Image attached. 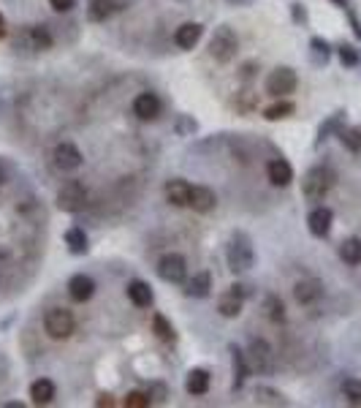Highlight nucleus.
I'll use <instances>...</instances> for the list:
<instances>
[{
    "instance_id": "obj_1",
    "label": "nucleus",
    "mask_w": 361,
    "mask_h": 408,
    "mask_svg": "<svg viewBox=\"0 0 361 408\" xmlns=\"http://www.w3.org/2000/svg\"><path fill=\"white\" fill-rule=\"evenodd\" d=\"M226 259L231 272H247L256 264V251H253V242H250V237L245 231H234L231 234Z\"/></svg>"
},
{
    "instance_id": "obj_2",
    "label": "nucleus",
    "mask_w": 361,
    "mask_h": 408,
    "mask_svg": "<svg viewBox=\"0 0 361 408\" xmlns=\"http://www.w3.org/2000/svg\"><path fill=\"white\" fill-rule=\"evenodd\" d=\"M331 185H334V172H331L329 166L318 164V166H313V169L305 175V180H302V193H305L310 202H320V199L331 191Z\"/></svg>"
},
{
    "instance_id": "obj_3",
    "label": "nucleus",
    "mask_w": 361,
    "mask_h": 408,
    "mask_svg": "<svg viewBox=\"0 0 361 408\" xmlns=\"http://www.w3.org/2000/svg\"><path fill=\"white\" fill-rule=\"evenodd\" d=\"M236 49H239V39H236L234 28H228V25L215 28V33L209 39V55L218 63H231L236 57Z\"/></svg>"
},
{
    "instance_id": "obj_4",
    "label": "nucleus",
    "mask_w": 361,
    "mask_h": 408,
    "mask_svg": "<svg viewBox=\"0 0 361 408\" xmlns=\"http://www.w3.org/2000/svg\"><path fill=\"white\" fill-rule=\"evenodd\" d=\"M44 329L49 338H54V340H65V338L74 335V329H76V318H74V313H71L68 308H49L44 316Z\"/></svg>"
},
{
    "instance_id": "obj_5",
    "label": "nucleus",
    "mask_w": 361,
    "mask_h": 408,
    "mask_svg": "<svg viewBox=\"0 0 361 408\" xmlns=\"http://www.w3.org/2000/svg\"><path fill=\"white\" fill-rule=\"evenodd\" d=\"M87 202V188L79 180H65L57 191V207L63 213H79Z\"/></svg>"
},
{
    "instance_id": "obj_6",
    "label": "nucleus",
    "mask_w": 361,
    "mask_h": 408,
    "mask_svg": "<svg viewBox=\"0 0 361 408\" xmlns=\"http://www.w3.org/2000/svg\"><path fill=\"white\" fill-rule=\"evenodd\" d=\"M17 46H22L28 52H44V49L52 46V33H49L46 25H28V28L19 30Z\"/></svg>"
},
{
    "instance_id": "obj_7",
    "label": "nucleus",
    "mask_w": 361,
    "mask_h": 408,
    "mask_svg": "<svg viewBox=\"0 0 361 408\" xmlns=\"http://www.w3.org/2000/svg\"><path fill=\"white\" fill-rule=\"evenodd\" d=\"M296 82H299L296 79V71L288 68V66H280V68H274L269 77H267V93L282 98V95L296 90Z\"/></svg>"
},
{
    "instance_id": "obj_8",
    "label": "nucleus",
    "mask_w": 361,
    "mask_h": 408,
    "mask_svg": "<svg viewBox=\"0 0 361 408\" xmlns=\"http://www.w3.org/2000/svg\"><path fill=\"white\" fill-rule=\"evenodd\" d=\"M52 164H54V169H60V172H76V169L82 166V153H79L76 144L60 142V144L54 147V153H52Z\"/></svg>"
},
{
    "instance_id": "obj_9",
    "label": "nucleus",
    "mask_w": 361,
    "mask_h": 408,
    "mask_svg": "<svg viewBox=\"0 0 361 408\" xmlns=\"http://www.w3.org/2000/svg\"><path fill=\"white\" fill-rule=\"evenodd\" d=\"M247 362L253 370L258 373H271L274 367V354H271V346L261 338H253L250 340V351H247Z\"/></svg>"
},
{
    "instance_id": "obj_10",
    "label": "nucleus",
    "mask_w": 361,
    "mask_h": 408,
    "mask_svg": "<svg viewBox=\"0 0 361 408\" xmlns=\"http://www.w3.org/2000/svg\"><path fill=\"white\" fill-rule=\"evenodd\" d=\"M158 275L166 280V283H182L185 275H187V264L180 253H166L161 262H158Z\"/></svg>"
},
{
    "instance_id": "obj_11",
    "label": "nucleus",
    "mask_w": 361,
    "mask_h": 408,
    "mask_svg": "<svg viewBox=\"0 0 361 408\" xmlns=\"http://www.w3.org/2000/svg\"><path fill=\"white\" fill-rule=\"evenodd\" d=\"M128 3H131V0H90L87 17H90V22H106V19L114 17L117 11L128 8Z\"/></svg>"
},
{
    "instance_id": "obj_12",
    "label": "nucleus",
    "mask_w": 361,
    "mask_h": 408,
    "mask_svg": "<svg viewBox=\"0 0 361 408\" xmlns=\"http://www.w3.org/2000/svg\"><path fill=\"white\" fill-rule=\"evenodd\" d=\"M215 204H218V196H215L212 188H207V185H190V202H187V207H193L196 213H212Z\"/></svg>"
},
{
    "instance_id": "obj_13",
    "label": "nucleus",
    "mask_w": 361,
    "mask_h": 408,
    "mask_svg": "<svg viewBox=\"0 0 361 408\" xmlns=\"http://www.w3.org/2000/svg\"><path fill=\"white\" fill-rule=\"evenodd\" d=\"M320 294H323V286L316 278H305V280H299L293 286V297H296L299 305H316L320 300Z\"/></svg>"
},
{
    "instance_id": "obj_14",
    "label": "nucleus",
    "mask_w": 361,
    "mask_h": 408,
    "mask_svg": "<svg viewBox=\"0 0 361 408\" xmlns=\"http://www.w3.org/2000/svg\"><path fill=\"white\" fill-rule=\"evenodd\" d=\"M134 115L138 120H155L161 115V98L155 93H141L134 101Z\"/></svg>"
},
{
    "instance_id": "obj_15",
    "label": "nucleus",
    "mask_w": 361,
    "mask_h": 408,
    "mask_svg": "<svg viewBox=\"0 0 361 408\" xmlns=\"http://www.w3.org/2000/svg\"><path fill=\"white\" fill-rule=\"evenodd\" d=\"M331 224H334V213L329 207H316L310 215H307V226H310V234L313 237H326L331 231Z\"/></svg>"
},
{
    "instance_id": "obj_16",
    "label": "nucleus",
    "mask_w": 361,
    "mask_h": 408,
    "mask_svg": "<svg viewBox=\"0 0 361 408\" xmlns=\"http://www.w3.org/2000/svg\"><path fill=\"white\" fill-rule=\"evenodd\" d=\"M68 294L74 302H87L92 294H95V280L90 275H74L68 280Z\"/></svg>"
},
{
    "instance_id": "obj_17",
    "label": "nucleus",
    "mask_w": 361,
    "mask_h": 408,
    "mask_svg": "<svg viewBox=\"0 0 361 408\" xmlns=\"http://www.w3.org/2000/svg\"><path fill=\"white\" fill-rule=\"evenodd\" d=\"M267 177H269L271 185L285 188V185L293 182V169H291V164L285 158H274V161H269V166H267Z\"/></svg>"
},
{
    "instance_id": "obj_18",
    "label": "nucleus",
    "mask_w": 361,
    "mask_h": 408,
    "mask_svg": "<svg viewBox=\"0 0 361 408\" xmlns=\"http://www.w3.org/2000/svg\"><path fill=\"white\" fill-rule=\"evenodd\" d=\"M201 33H204V28L198 22H185V25L177 28V33H174V44L180 46V49H193V46L201 41Z\"/></svg>"
},
{
    "instance_id": "obj_19",
    "label": "nucleus",
    "mask_w": 361,
    "mask_h": 408,
    "mask_svg": "<svg viewBox=\"0 0 361 408\" xmlns=\"http://www.w3.org/2000/svg\"><path fill=\"white\" fill-rule=\"evenodd\" d=\"M166 199L174 207H187V202H190V185L185 180H169L166 182Z\"/></svg>"
},
{
    "instance_id": "obj_20",
    "label": "nucleus",
    "mask_w": 361,
    "mask_h": 408,
    "mask_svg": "<svg viewBox=\"0 0 361 408\" xmlns=\"http://www.w3.org/2000/svg\"><path fill=\"white\" fill-rule=\"evenodd\" d=\"M185 389H187V395H207L209 392V373L201 367L190 370L185 378Z\"/></svg>"
},
{
    "instance_id": "obj_21",
    "label": "nucleus",
    "mask_w": 361,
    "mask_h": 408,
    "mask_svg": "<svg viewBox=\"0 0 361 408\" xmlns=\"http://www.w3.org/2000/svg\"><path fill=\"white\" fill-rule=\"evenodd\" d=\"M209 289H212V278H209V272H196V275L187 280L185 294H187V297H196V300H204V297L209 294Z\"/></svg>"
},
{
    "instance_id": "obj_22",
    "label": "nucleus",
    "mask_w": 361,
    "mask_h": 408,
    "mask_svg": "<svg viewBox=\"0 0 361 408\" xmlns=\"http://www.w3.org/2000/svg\"><path fill=\"white\" fill-rule=\"evenodd\" d=\"M128 300L136 308H149L155 297H152V289L144 280H134V283H128Z\"/></svg>"
},
{
    "instance_id": "obj_23",
    "label": "nucleus",
    "mask_w": 361,
    "mask_h": 408,
    "mask_svg": "<svg viewBox=\"0 0 361 408\" xmlns=\"http://www.w3.org/2000/svg\"><path fill=\"white\" fill-rule=\"evenodd\" d=\"M30 398H33V403H36V406H46V403H52V400H54V384H52L49 378H39V381H33V387H30Z\"/></svg>"
},
{
    "instance_id": "obj_24",
    "label": "nucleus",
    "mask_w": 361,
    "mask_h": 408,
    "mask_svg": "<svg viewBox=\"0 0 361 408\" xmlns=\"http://www.w3.org/2000/svg\"><path fill=\"white\" fill-rule=\"evenodd\" d=\"M340 259L348 264V267H359L361 264V240L359 237H351L340 245Z\"/></svg>"
},
{
    "instance_id": "obj_25",
    "label": "nucleus",
    "mask_w": 361,
    "mask_h": 408,
    "mask_svg": "<svg viewBox=\"0 0 361 408\" xmlns=\"http://www.w3.org/2000/svg\"><path fill=\"white\" fill-rule=\"evenodd\" d=\"M65 245H68V251L74 253V256H82V253H87V234H85V229L74 226L65 231Z\"/></svg>"
},
{
    "instance_id": "obj_26",
    "label": "nucleus",
    "mask_w": 361,
    "mask_h": 408,
    "mask_svg": "<svg viewBox=\"0 0 361 408\" xmlns=\"http://www.w3.org/2000/svg\"><path fill=\"white\" fill-rule=\"evenodd\" d=\"M231 357H234V389H239L247 378V354H242L236 346H231Z\"/></svg>"
},
{
    "instance_id": "obj_27",
    "label": "nucleus",
    "mask_w": 361,
    "mask_h": 408,
    "mask_svg": "<svg viewBox=\"0 0 361 408\" xmlns=\"http://www.w3.org/2000/svg\"><path fill=\"white\" fill-rule=\"evenodd\" d=\"M242 297L239 294H234V291H228L226 297L218 302V311H220V316H226V318H236L239 313H242Z\"/></svg>"
},
{
    "instance_id": "obj_28",
    "label": "nucleus",
    "mask_w": 361,
    "mask_h": 408,
    "mask_svg": "<svg viewBox=\"0 0 361 408\" xmlns=\"http://www.w3.org/2000/svg\"><path fill=\"white\" fill-rule=\"evenodd\" d=\"M234 106H236V112L250 115V112L258 106V95H256L253 90H239L236 93V98H234Z\"/></svg>"
},
{
    "instance_id": "obj_29",
    "label": "nucleus",
    "mask_w": 361,
    "mask_h": 408,
    "mask_svg": "<svg viewBox=\"0 0 361 408\" xmlns=\"http://www.w3.org/2000/svg\"><path fill=\"white\" fill-rule=\"evenodd\" d=\"M264 311H267V316H269L274 324H282V321H285V308H282L280 297H274V294H267V297H264Z\"/></svg>"
},
{
    "instance_id": "obj_30",
    "label": "nucleus",
    "mask_w": 361,
    "mask_h": 408,
    "mask_svg": "<svg viewBox=\"0 0 361 408\" xmlns=\"http://www.w3.org/2000/svg\"><path fill=\"white\" fill-rule=\"evenodd\" d=\"M291 115H293V104H291V101L271 104L269 109L264 112V117H267V120H271V123H274V120H285V117H291Z\"/></svg>"
},
{
    "instance_id": "obj_31",
    "label": "nucleus",
    "mask_w": 361,
    "mask_h": 408,
    "mask_svg": "<svg viewBox=\"0 0 361 408\" xmlns=\"http://www.w3.org/2000/svg\"><path fill=\"white\" fill-rule=\"evenodd\" d=\"M152 327H155V335L161 338V340H166V343H172L177 335H174V327L166 321V316H161V313H155L152 316Z\"/></svg>"
},
{
    "instance_id": "obj_32",
    "label": "nucleus",
    "mask_w": 361,
    "mask_h": 408,
    "mask_svg": "<svg viewBox=\"0 0 361 408\" xmlns=\"http://www.w3.org/2000/svg\"><path fill=\"white\" fill-rule=\"evenodd\" d=\"M256 400H258V403H267V406H288V400H285L280 392L267 389V387H258V392H256Z\"/></svg>"
},
{
    "instance_id": "obj_33",
    "label": "nucleus",
    "mask_w": 361,
    "mask_h": 408,
    "mask_svg": "<svg viewBox=\"0 0 361 408\" xmlns=\"http://www.w3.org/2000/svg\"><path fill=\"white\" fill-rule=\"evenodd\" d=\"M310 49H313V63H316V66H326V63H329L331 52H329V44H326L323 39H313V41H310Z\"/></svg>"
},
{
    "instance_id": "obj_34",
    "label": "nucleus",
    "mask_w": 361,
    "mask_h": 408,
    "mask_svg": "<svg viewBox=\"0 0 361 408\" xmlns=\"http://www.w3.org/2000/svg\"><path fill=\"white\" fill-rule=\"evenodd\" d=\"M340 139H342V144H345L351 153H361V131L359 128H342V131H340Z\"/></svg>"
},
{
    "instance_id": "obj_35",
    "label": "nucleus",
    "mask_w": 361,
    "mask_h": 408,
    "mask_svg": "<svg viewBox=\"0 0 361 408\" xmlns=\"http://www.w3.org/2000/svg\"><path fill=\"white\" fill-rule=\"evenodd\" d=\"M342 120H345V112H337L334 117H329V120L320 126V131H318V144H320V142H326L331 131H337V128L342 126Z\"/></svg>"
},
{
    "instance_id": "obj_36",
    "label": "nucleus",
    "mask_w": 361,
    "mask_h": 408,
    "mask_svg": "<svg viewBox=\"0 0 361 408\" xmlns=\"http://www.w3.org/2000/svg\"><path fill=\"white\" fill-rule=\"evenodd\" d=\"M342 395L351 403H361V378H345L342 381Z\"/></svg>"
},
{
    "instance_id": "obj_37",
    "label": "nucleus",
    "mask_w": 361,
    "mask_h": 408,
    "mask_svg": "<svg viewBox=\"0 0 361 408\" xmlns=\"http://www.w3.org/2000/svg\"><path fill=\"white\" fill-rule=\"evenodd\" d=\"M147 406H152V398L149 395H144V392H128L125 408H147Z\"/></svg>"
},
{
    "instance_id": "obj_38",
    "label": "nucleus",
    "mask_w": 361,
    "mask_h": 408,
    "mask_svg": "<svg viewBox=\"0 0 361 408\" xmlns=\"http://www.w3.org/2000/svg\"><path fill=\"white\" fill-rule=\"evenodd\" d=\"M340 60H342L345 68H353V66H359V52L353 46L342 44L340 46Z\"/></svg>"
},
{
    "instance_id": "obj_39",
    "label": "nucleus",
    "mask_w": 361,
    "mask_h": 408,
    "mask_svg": "<svg viewBox=\"0 0 361 408\" xmlns=\"http://www.w3.org/2000/svg\"><path fill=\"white\" fill-rule=\"evenodd\" d=\"M196 128H198V126H196V120H190V117H185V115H182L180 123H177V134L187 136V134H193Z\"/></svg>"
},
{
    "instance_id": "obj_40",
    "label": "nucleus",
    "mask_w": 361,
    "mask_h": 408,
    "mask_svg": "<svg viewBox=\"0 0 361 408\" xmlns=\"http://www.w3.org/2000/svg\"><path fill=\"white\" fill-rule=\"evenodd\" d=\"M49 6H52L54 11H60V14H63V11H71V8L76 6V0H49Z\"/></svg>"
},
{
    "instance_id": "obj_41",
    "label": "nucleus",
    "mask_w": 361,
    "mask_h": 408,
    "mask_svg": "<svg viewBox=\"0 0 361 408\" xmlns=\"http://www.w3.org/2000/svg\"><path fill=\"white\" fill-rule=\"evenodd\" d=\"M242 71H245L242 77H245V79H250V77H253V71H256V66H253V63H247V66H245Z\"/></svg>"
},
{
    "instance_id": "obj_42",
    "label": "nucleus",
    "mask_w": 361,
    "mask_h": 408,
    "mask_svg": "<svg viewBox=\"0 0 361 408\" xmlns=\"http://www.w3.org/2000/svg\"><path fill=\"white\" fill-rule=\"evenodd\" d=\"M98 406H114V400H112V398H109V395H103V398H101V400H98Z\"/></svg>"
},
{
    "instance_id": "obj_43",
    "label": "nucleus",
    "mask_w": 361,
    "mask_h": 408,
    "mask_svg": "<svg viewBox=\"0 0 361 408\" xmlns=\"http://www.w3.org/2000/svg\"><path fill=\"white\" fill-rule=\"evenodd\" d=\"M228 3H231V6H250L253 0H228Z\"/></svg>"
},
{
    "instance_id": "obj_44",
    "label": "nucleus",
    "mask_w": 361,
    "mask_h": 408,
    "mask_svg": "<svg viewBox=\"0 0 361 408\" xmlns=\"http://www.w3.org/2000/svg\"><path fill=\"white\" fill-rule=\"evenodd\" d=\"M0 36H6V22H3V14H0Z\"/></svg>"
},
{
    "instance_id": "obj_45",
    "label": "nucleus",
    "mask_w": 361,
    "mask_h": 408,
    "mask_svg": "<svg viewBox=\"0 0 361 408\" xmlns=\"http://www.w3.org/2000/svg\"><path fill=\"white\" fill-rule=\"evenodd\" d=\"M334 3H337L340 8H348V0H334Z\"/></svg>"
},
{
    "instance_id": "obj_46",
    "label": "nucleus",
    "mask_w": 361,
    "mask_h": 408,
    "mask_svg": "<svg viewBox=\"0 0 361 408\" xmlns=\"http://www.w3.org/2000/svg\"><path fill=\"white\" fill-rule=\"evenodd\" d=\"M180 3H187V0H180Z\"/></svg>"
}]
</instances>
